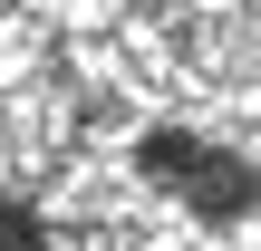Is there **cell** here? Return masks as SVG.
<instances>
[{"instance_id": "obj_2", "label": "cell", "mask_w": 261, "mask_h": 251, "mask_svg": "<svg viewBox=\"0 0 261 251\" xmlns=\"http://www.w3.org/2000/svg\"><path fill=\"white\" fill-rule=\"evenodd\" d=\"M0 251H48V242H39V222H29L19 203H0Z\"/></svg>"}, {"instance_id": "obj_1", "label": "cell", "mask_w": 261, "mask_h": 251, "mask_svg": "<svg viewBox=\"0 0 261 251\" xmlns=\"http://www.w3.org/2000/svg\"><path fill=\"white\" fill-rule=\"evenodd\" d=\"M194 203H203V213H223V222H242V203H252L242 164H232V155H194Z\"/></svg>"}]
</instances>
